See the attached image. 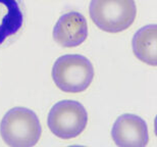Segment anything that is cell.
I'll return each mask as SVG.
<instances>
[{"label": "cell", "instance_id": "cell-1", "mask_svg": "<svg viewBox=\"0 0 157 147\" xmlns=\"http://www.w3.org/2000/svg\"><path fill=\"white\" fill-rule=\"evenodd\" d=\"M42 128L37 114L26 107L11 108L0 123V136L6 144L12 147L36 145L41 138Z\"/></svg>", "mask_w": 157, "mask_h": 147}, {"label": "cell", "instance_id": "cell-2", "mask_svg": "<svg viewBox=\"0 0 157 147\" xmlns=\"http://www.w3.org/2000/svg\"><path fill=\"white\" fill-rule=\"evenodd\" d=\"M52 79L61 91L81 93L92 84L94 67L92 62L83 55H62L53 64Z\"/></svg>", "mask_w": 157, "mask_h": 147}, {"label": "cell", "instance_id": "cell-3", "mask_svg": "<svg viewBox=\"0 0 157 147\" xmlns=\"http://www.w3.org/2000/svg\"><path fill=\"white\" fill-rule=\"evenodd\" d=\"M89 14L97 28L115 34L133 25L137 7L135 0H91Z\"/></svg>", "mask_w": 157, "mask_h": 147}, {"label": "cell", "instance_id": "cell-4", "mask_svg": "<svg viewBox=\"0 0 157 147\" xmlns=\"http://www.w3.org/2000/svg\"><path fill=\"white\" fill-rule=\"evenodd\" d=\"M88 114L82 103L75 100H62L50 109L47 125L52 134L68 140L80 136L86 129Z\"/></svg>", "mask_w": 157, "mask_h": 147}, {"label": "cell", "instance_id": "cell-5", "mask_svg": "<svg viewBox=\"0 0 157 147\" xmlns=\"http://www.w3.org/2000/svg\"><path fill=\"white\" fill-rule=\"evenodd\" d=\"M111 137L119 147H144L149 142L148 127L139 115L124 114L114 122Z\"/></svg>", "mask_w": 157, "mask_h": 147}, {"label": "cell", "instance_id": "cell-6", "mask_svg": "<svg viewBox=\"0 0 157 147\" xmlns=\"http://www.w3.org/2000/svg\"><path fill=\"white\" fill-rule=\"evenodd\" d=\"M88 37L87 20L78 11L63 14L56 21L53 29V39L65 48L77 47L83 44Z\"/></svg>", "mask_w": 157, "mask_h": 147}, {"label": "cell", "instance_id": "cell-7", "mask_svg": "<svg viewBox=\"0 0 157 147\" xmlns=\"http://www.w3.org/2000/svg\"><path fill=\"white\" fill-rule=\"evenodd\" d=\"M25 11L21 0H0V46L17 38L24 29Z\"/></svg>", "mask_w": 157, "mask_h": 147}, {"label": "cell", "instance_id": "cell-8", "mask_svg": "<svg viewBox=\"0 0 157 147\" xmlns=\"http://www.w3.org/2000/svg\"><path fill=\"white\" fill-rule=\"evenodd\" d=\"M135 56L144 64L156 67L157 64V27L147 25L137 31L132 40Z\"/></svg>", "mask_w": 157, "mask_h": 147}]
</instances>
